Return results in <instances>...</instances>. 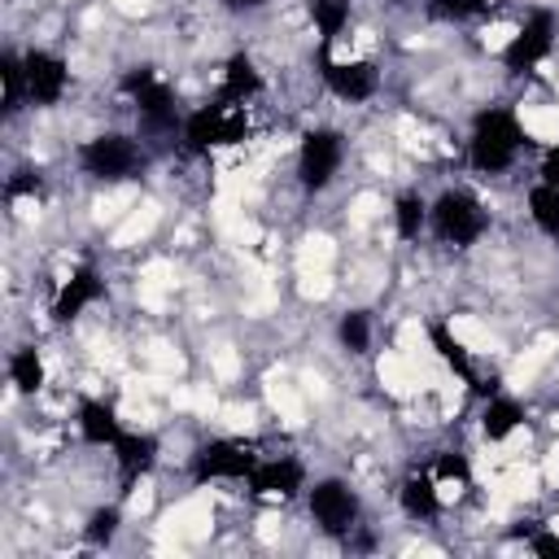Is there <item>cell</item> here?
Segmentation results:
<instances>
[{
    "mask_svg": "<svg viewBox=\"0 0 559 559\" xmlns=\"http://www.w3.org/2000/svg\"><path fill=\"white\" fill-rule=\"evenodd\" d=\"M424 223H428V201L419 192H402L393 201V227H397V236L402 240H415L424 231Z\"/></svg>",
    "mask_w": 559,
    "mask_h": 559,
    "instance_id": "cb8c5ba5",
    "label": "cell"
},
{
    "mask_svg": "<svg viewBox=\"0 0 559 559\" xmlns=\"http://www.w3.org/2000/svg\"><path fill=\"white\" fill-rule=\"evenodd\" d=\"M22 66H26V100H31V105L48 109V105H57V100L66 96L70 70H66V61H61L57 52L31 48V52H22Z\"/></svg>",
    "mask_w": 559,
    "mask_h": 559,
    "instance_id": "8fae6325",
    "label": "cell"
},
{
    "mask_svg": "<svg viewBox=\"0 0 559 559\" xmlns=\"http://www.w3.org/2000/svg\"><path fill=\"white\" fill-rule=\"evenodd\" d=\"M336 336H341V345H345L349 354H367V345H371V323H367V314H362V310H349V314L341 319Z\"/></svg>",
    "mask_w": 559,
    "mask_h": 559,
    "instance_id": "d4e9b609",
    "label": "cell"
},
{
    "mask_svg": "<svg viewBox=\"0 0 559 559\" xmlns=\"http://www.w3.org/2000/svg\"><path fill=\"white\" fill-rule=\"evenodd\" d=\"M258 459H262V454H258L253 441L218 437V441L197 445V454H192V463H188V476H192V485H205V480H245Z\"/></svg>",
    "mask_w": 559,
    "mask_h": 559,
    "instance_id": "8992f818",
    "label": "cell"
},
{
    "mask_svg": "<svg viewBox=\"0 0 559 559\" xmlns=\"http://www.w3.org/2000/svg\"><path fill=\"white\" fill-rule=\"evenodd\" d=\"M9 380L17 384V393H39L44 389V358L35 345H17L9 354Z\"/></svg>",
    "mask_w": 559,
    "mask_h": 559,
    "instance_id": "ffe728a7",
    "label": "cell"
},
{
    "mask_svg": "<svg viewBox=\"0 0 559 559\" xmlns=\"http://www.w3.org/2000/svg\"><path fill=\"white\" fill-rule=\"evenodd\" d=\"M118 507H96L92 511V520H87V528H83V537L92 542V546H109L114 542V533H118Z\"/></svg>",
    "mask_w": 559,
    "mask_h": 559,
    "instance_id": "4316f807",
    "label": "cell"
},
{
    "mask_svg": "<svg viewBox=\"0 0 559 559\" xmlns=\"http://www.w3.org/2000/svg\"><path fill=\"white\" fill-rule=\"evenodd\" d=\"M310 520H314L323 533H332V537L349 533L354 520H358V493H354L345 480H336V476L319 480V485L310 489Z\"/></svg>",
    "mask_w": 559,
    "mask_h": 559,
    "instance_id": "30bf717a",
    "label": "cell"
},
{
    "mask_svg": "<svg viewBox=\"0 0 559 559\" xmlns=\"http://www.w3.org/2000/svg\"><path fill=\"white\" fill-rule=\"evenodd\" d=\"M0 83H4V118H13L22 109V100H26V66H22V57L13 48L0 57Z\"/></svg>",
    "mask_w": 559,
    "mask_h": 559,
    "instance_id": "603a6c76",
    "label": "cell"
},
{
    "mask_svg": "<svg viewBox=\"0 0 559 559\" xmlns=\"http://www.w3.org/2000/svg\"><path fill=\"white\" fill-rule=\"evenodd\" d=\"M524 140H528V135H524L515 109L493 105V109H480V114H476L472 140H467V157H472V166H476L480 175H502V170L515 162V153H520Z\"/></svg>",
    "mask_w": 559,
    "mask_h": 559,
    "instance_id": "6da1fadb",
    "label": "cell"
},
{
    "mask_svg": "<svg viewBox=\"0 0 559 559\" xmlns=\"http://www.w3.org/2000/svg\"><path fill=\"white\" fill-rule=\"evenodd\" d=\"M157 437L153 432H122L118 437V445H114V459H118V485H122V493L157 463Z\"/></svg>",
    "mask_w": 559,
    "mask_h": 559,
    "instance_id": "9a60e30c",
    "label": "cell"
},
{
    "mask_svg": "<svg viewBox=\"0 0 559 559\" xmlns=\"http://www.w3.org/2000/svg\"><path fill=\"white\" fill-rule=\"evenodd\" d=\"M397 502L411 520H437L441 515V493H437V476L432 472H411L397 489Z\"/></svg>",
    "mask_w": 559,
    "mask_h": 559,
    "instance_id": "ac0fdd59",
    "label": "cell"
},
{
    "mask_svg": "<svg viewBox=\"0 0 559 559\" xmlns=\"http://www.w3.org/2000/svg\"><path fill=\"white\" fill-rule=\"evenodd\" d=\"M79 432H83L87 445H109V450H114L127 428H122V419H118V411H114L109 402H100V397H79Z\"/></svg>",
    "mask_w": 559,
    "mask_h": 559,
    "instance_id": "2e32d148",
    "label": "cell"
},
{
    "mask_svg": "<svg viewBox=\"0 0 559 559\" xmlns=\"http://www.w3.org/2000/svg\"><path fill=\"white\" fill-rule=\"evenodd\" d=\"M258 92H262V74H258V66H253V57H249V52H231L227 66H223V83H218V96H214V100H223V105H245V100H253Z\"/></svg>",
    "mask_w": 559,
    "mask_h": 559,
    "instance_id": "e0dca14e",
    "label": "cell"
},
{
    "mask_svg": "<svg viewBox=\"0 0 559 559\" xmlns=\"http://www.w3.org/2000/svg\"><path fill=\"white\" fill-rule=\"evenodd\" d=\"M306 9H310V17H314V26H319V48H332V39L345 31V22H349V0H306Z\"/></svg>",
    "mask_w": 559,
    "mask_h": 559,
    "instance_id": "44dd1931",
    "label": "cell"
},
{
    "mask_svg": "<svg viewBox=\"0 0 559 559\" xmlns=\"http://www.w3.org/2000/svg\"><path fill=\"white\" fill-rule=\"evenodd\" d=\"M122 92L135 100V114H140V127H144V131L170 135L175 127H183L179 114H175V92H170V83H166L153 66L127 70V74H122Z\"/></svg>",
    "mask_w": 559,
    "mask_h": 559,
    "instance_id": "5b68a950",
    "label": "cell"
},
{
    "mask_svg": "<svg viewBox=\"0 0 559 559\" xmlns=\"http://www.w3.org/2000/svg\"><path fill=\"white\" fill-rule=\"evenodd\" d=\"M144 148L122 135V131H105V135H92L87 144H79V166L100 179V183H122V179H140L144 170Z\"/></svg>",
    "mask_w": 559,
    "mask_h": 559,
    "instance_id": "3957f363",
    "label": "cell"
},
{
    "mask_svg": "<svg viewBox=\"0 0 559 559\" xmlns=\"http://www.w3.org/2000/svg\"><path fill=\"white\" fill-rule=\"evenodd\" d=\"M341 157H345V140L341 131L332 127H310L301 135V148H297V179L306 192H323L336 170H341Z\"/></svg>",
    "mask_w": 559,
    "mask_h": 559,
    "instance_id": "52a82bcc",
    "label": "cell"
},
{
    "mask_svg": "<svg viewBox=\"0 0 559 559\" xmlns=\"http://www.w3.org/2000/svg\"><path fill=\"white\" fill-rule=\"evenodd\" d=\"M428 223H432V231H437L441 245L467 249V245H476V240L485 236L489 214H485V205H480L467 188H450V192H441V197L428 205Z\"/></svg>",
    "mask_w": 559,
    "mask_h": 559,
    "instance_id": "7a4b0ae2",
    "label": "cell"
},
{
    "mask_svg": "<svg viewBox=\"0 0 559 559\" xmlns=\"http://www.w3.org/2000/svg\"><path fill=\"white\" fill-rule=\"evenodd\" d=\"M428 345L437 349V358H441V362H445V367H450V371H454V376H459V380H463V384H467L476 397H485V402H489L493 393H502L493 376H489V380H480V376H476L472 354H467V345H463V341L450 332V323L432 319V323H428Z\"/></svg>",
    "mask_w": 559,
    "mask_h": 559,
    "instance_id": "7c38bea8",
    "label": "cell"
},
{
    "mask_svg": "<svg viewBox=\"0 0 559 559\" xmlns=\"http://www.w3.org/2000/svg\"><path fill=\"white\" fill-rule=\"evenodd\" d=\"M528 214H533V223H537L550 240H559V188H555V183H533V192H528Z\"/></svg>",
    "mask_w": 559,
    "mask_h": 559,
    "instance_id": "7402d4cb",
    "label": "cell"
},
{
    "mask_svg": "<svg viewBox=\"0 0 559 559\" xmlns=\"http://www.w3.org/2000/svg\"><path fill=\"white\" fill-rule=\"evenodd\" d=\"M319 74H323L328 92L341 96V100H349V105L371 100L376 87H380V70H376V61H332L328 48H319Z\"/></svg>",
    "mask_w": 559,
    "mask_h": 559,
    "instance_id": "9c48e42d",
    "label": "cell"
},
{
    "mask_svg": "<svg viewBox=\"0 0 559 559\" xmlns=\"http://www.w3.org/2000/svg\"><path fill=\"white\" fill-rule=\"evenodd\" d=\"M39 192H44V175H39V170H31V166L13 170V175H9V183H4V201H17V197H39Z\"/></svg>",
    "mask_w": 559,
    "mask_h": 559,
    "instance_id": "83f0119b",
    "label": "cell"
},
{
    "mask_svg": "<svg viewBox=\"0 0 559 559\" xmlns=\"http://www.w3.org/2000/svg\"><path fill=\"white\" fill-rule=\"evenodd\" d=\"M432 476H437V480H463V485H467V480H472V467H467V459H463V454L445 450V454L432 463Z\"/></svg>",
    "mask_w": 559,
    "mask_h": 559,
    "instance_id": "f1b7e54d",
    "label": "cell"
},
{
    "mask_svg": "<svg viewBox=\"0 0 559 559\" xmlns=\"http://www.w3.org/2000/svg\"><path fill=\"white\" fill-rule=\"evenodd\" d=\"M245 485H249L253 498H293L297 489H306V467H301V459H293V454L258 459L253 472L245 476Z\"/></svg>",
    "mask_w": 559,
    "mask_h": 559,
    "instance_id": "4fadbf2b",
    "label": "cell"
},
{
    "mask_svg": "<svg viewBox=\"0 0 559 559\" xmlns=\"http://www.w3.org/2000/svg\"><path fill=\"white\" fill-rule=\"evenodd\" d=\"M266 0H223V9H231V13H253V9H262Z\"/></svg>",
    "mask_w": 559,
    "mask_h": 559,
    "instance_id": "1f68e13d",
    "label": "cell"
},
{
    "mask_svg": "<svg viewBox=\"0 0 559 559\" xmlns=\"http://www.w3.org/2000/svg\"><path fill=\"white\" fill-rule=\"evenodd\" d=\"M550 44H555V13H550V9H533V13L524 17V26L511 35V44L502 48L507 74H528L537 61H546Z\"/></svg>",
    "mask_w": 559,
    "mask_h": 559,
    "instance_id": "ba28073f",
    "label": "cell"
},
{
    "mask_svg": "<svg viewBox=\"0 0 559 559\" xmlns=\"http://www.w3.org/2000/svg\"><path fill=\"white\" fill-rule=\"evenodd\" d=\"M489 9V0H428V13L437 22H467V17H480Z\"/></svg>",
    "mask_w": 559,
    "mask_h": 559,
    "instance_id": "484cf974",
    "label": "cell"
},
{
    "mask_svg": "<svg viewBox=\"0 0 559 559\" xmlns=\"http://www.w3.org/2000/svg\"><path fill=\"white\" fill-rule=\"evenodd\" d=\"M179 131H183L188 153H210V148H223V144H240L249 135V118H245V105L210 100V105L192 109Z\"/></svg>",
    "mask_w": 559,
    "mask_h": 559,
    "instance_id": "277c9868",
    "label": "cell"
},
{
    "mask_svg": "<svg viewBox=\"0 0 559 559\" xmlns=\"http://www.w3.org/2000/svg\"><path fill=\"white\" fill-rule=\"evenodd\" d=\"M537 175H542V183H555V188H559V144H550V148H546V157H542V170H537Z\"/></svg>",
    "mask_w": 559,
    "mask_h": 559,
    "instance_id": "4dcf8cb0",
    "label": "cell"
},
{
    "mask_svg": "<svg viewBox=\"0 0 559 559\" xmlns=\"http://www.w3.org/2000/svg\"><path fill=\"white\" fill-rule=\"evenodd\" d=\"M105 297V280H100V271L92 266V262H83L66 284H61V293H57V301H52V323H74L87 306H96Z\"/></svg>",
    "mask_w": 559,
    "mask_h": 559,
    "instance_id": "5bb4252c",
    "label": "cell"
},
{
    "mask_svg": "<svg viewBox=\"0 0 559 559\" xmlns=\"http://www.w3.org/2000/svg\"><path fill=\"white\" fill-rule=\"evenodd\" d=\"M389 4H406V0H389Z\"/></svg>",
    "mask_w": 559,
    "mask_h": 559,
    "instance_id": "d6a6232c",
    "label": "cell"
},
{
    "mask_svg": "<svg viewBox=\"0 0 559 559\" xmlns=\"http://www.w3.org/2000/svg\"><path fill=\"white\" fill-rule=\"evenodd\" d=\"M520 424H524V406H520L515 397H507V393H493V397L485 402V411H480V432H485L489 441H507Z\"/></svg>",
    "mask_w": 559,
    "mask_h": 559,
    "instance_id": "d6986e66",
    "label": "cell"
},
{
    "mask_svg": "<svg viewBox=\"0 0 559 559\" xmlns=\"http://www.w3.org/2000/svg\"><path fill=\"white\" fill-rule=\"evenodd\" d=\"M528 550H533V555H546V559H559V537L546 533V528H533V533H528Z\"/></svg>",
    "mask_w": 559,
    "mask_h": 559,
    "instance_id": "f546056e",
    "label": "cell"
}]
</instances>
